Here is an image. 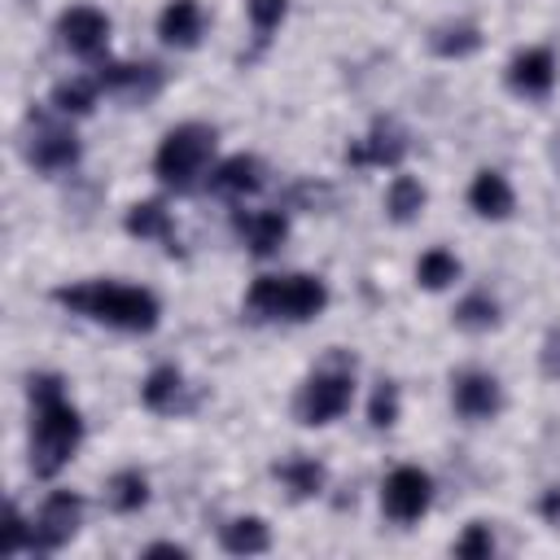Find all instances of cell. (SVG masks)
Masks as SVG:
<instances>
[{
    "label": "cell",
    "instance_id": "7402d4cb",
    "mask_svg": "<svg viewBox=\"0 0 560 560\" xmlns=\"http://www.w3.org/2000/svg\"><path fill=\"white\" fill-rule=\"evenodd\" d=\"M385 210H389L394 223L416 219V214L424 210V188H420L411 175H394V184H389V192H385Z\"/></svg>",
    "mask_w": 560,
    "mask_h": 560
},
{
    "label": "cell",
    "instance_id": "5b68a950",
    "mask_svg": "<svg viewBox=\"0 0 560 560\" xmlns=\"http://www.w3.org/2000/svg\"><path fill=\"white\" fill-rule=\"evenodd\" d=\"M350 398H354V372L350 368H319L302 381L293 411L302 424H332L337 416H346Z\"/></svg>",
    "mask_w": 560,
    "mask_h": 560
},
{
    "label": "cell",
    "instance_id": "4dcf8cb0",
    "mask_svg": "<svg viewBox=\"0 0 560 560\" xmlns=\"http://www.w3.org/2000/svg\"><path fill=\"white\" fill-rule=\"evenodd\" d=\"M542 368H547V376H560V332H551V337H547V350H542Z\"/></svg>",
    "mask_w": 560,
    "mask_h": 560
},
{
    "label": "cell",
    "instance_id": "277c9868",
    "mask_svg": "<svg viewBox=\"0 0 560 560\" xmlns=\"http://www.w3.org/2000/svg\"><path fill=\"white\" fill-rule=\"evenodd\" d=\"M210 153H214V127H206V122H179V127H171L162 136V144L153 153V171H158V179L166 188L188 192L197 184V175L206 171Z\"/></svg>",
    "mask_w": 560,
    "mask_h": 560
},
{
    "label": "cell",
    "instance_id": "cb8c5ba5",
    "mask_svg": "<svg viewBox=\"0 0 560 560\" xmlns=\"http://www.w3.org/2000/svg\"><path fill=\"white\" fill-rule=\"evenodd\" d=\"M455 324H459V328H472V332L494 328V324H499V306H494V298H490V293H468V298L455 306Z\"/></svg>",
    "mask_w": 560,
    "mask_h": 560
},
{
    "label": "cell",
    "instance_id": "8992f818",
    "mask_svg": "<svg viewBox=\"0 0 560 560\" xmlns=\"http://www.w3.org/2000/svg\"><path fill=\"white\" fill-rule=\"evenodd\" d=\"M429 499H433V481H429V472H420V468H411V464L394 468V472L385 477V486H381V508H385V516L398 521V525L420 521V516L429 512Z\"/></svg>",
    "mask_w": 560,
    "mask_h": 560
},
{
    "label": "cell",
    "instance_id": "603a6c76",
    "mask_svg": "<svg viewBox=\"0 0 560 560\" xmlns=\"http://www.w3.org/2000/svg\"><path fill=\"white\" fill-rule=\"evenodd\" d=\"M416 280H420L424 289H446V284L459 280V258L446 254V249H429V254H420V262H416Z\"/></svg>",
    "mask_w": 560,
    "mask_h": 560
},
{
    "label": "cell",
    "instance_id": "ffe728a7",
    "mask_svg": "<svg viewBox=\"0 0 560 560\" xmlns=\"http://www.w3.org/2000/svg\"><path fill=\"white\" fill-rule=\"evenodd\" d=\"M127 232L140 241H171V214L162 210V201H140L127 210Z\"/></svg>",
    "mask_w": 560,
    "mask_h": 560
},
{
    "label": "cell",
    "instance_id": "3957f363",
    "mask_svg": "<svg viewBox=\"0 0 560 560\" xmlns=\"http://www.w3.org/2000/svg\"><path fill=\"white\" fill-rule=\"evenodd\" d=\"M328 306V284L319 276H258L245 293V311L254 319H315Z\"/></svg>",
    "mask_w": 560,
    "mask_h": 560
},
{
    "label": "cell",
    "instance_id": "7a4b0ae2",
    "mask_svg": "<svg viewBox=\"0 0 560 560\" xmlns=\"http://www.w3.org/2000/svg\"><path fill=\"white\" fill-rule=\"evenodd\" d=\"M61 306L96 319V324H109V328H122V332H153L158 328V298L149 289H136V284H118V280H88V284H70V289H57L52 293Z\"/></svg>",
    "mask_w": 560,
    "mask_h": 560
},
{
    "label": "cell",
    "instance_id": "d4e9b609",
    "mask_svg": "<svg viewBox=\"0 0 560 560\" xmlns=\"http://www.w3.org/2000/svg\"><path fill=\"white\" fill-rule=\"evenodd\" d=\"M52 105H57L61 114H88V109L96 105V83H88V79H70V83H57V92H52Z\"/></svg>",
    "mask_w": 560,
    "mask_h": 560
},
{
    "label": "cell",
    "instance_id": "30bf717a",
    "mask_svg": "<svg viewBox=\"0 0 560 560\" xmlns=\"http://www.w3.org/2000/svg\"><path fill=\"white\" fill-rule=\"evenodd\" d=\"M508 83L521 92V96H547L551 83H556V57L547 48H525L512 57L508 66Z\"/></svg>",
    "mask_w": 560,
    "mask_h": 560
},
{
    "label": "cell",
    "instance_id": "e0dca14e",
    "mask_svg": "<svg viewBox=\"0 0 560 560\" xmlns=\"http://www.w3.org/2000/svg\"><path fill=\"white\" fill-rule=\"evenodd\" d=\"M267 547H271L267 521H258V516H236V521L223 525V551H232V556H258V551H267Z\"/></svg>",
    "mask_w": 560,
    "mask_h": 560
},
{
    "label": "cell",
    "instance_id": "5bb4252c",
    "mask_svg": "<svg viewBox=\"0 0 560 560\" xmlns=\"http://www.w3.org/2000/svg\"><path fill=\"white\" fill-rule=\"evenodd\" d=\"M158 35L171 44V48H192L201 39V9L197 0H171L158 18Z\"/></svg>",
    "mask_w": 560,
    "mask_h": 560
},
{
    "label": "cell",
    "instance_id": "1f68e13d",
    "mask_svg": "<svg viewBox=\"0 0 560 560\" xmlns=\"http://www.w3.org/2000/svg\"><path fill=\"white\" fill-rule=\"evenodd\" d=\"M144 556H175V560H179V556H188V551H184L179 542H153V547H144Z\"/></svg>",
    "mask_w": 560,
    "mask_h": 560
},
{
    "label": "cell",
    "instance_id": "2e32d148",
    "mask_svg": "<svg viewBox=\"0 0 560 560\" xmlns=\"http://www.w3.org/2000/svg\"><path fill=\"white\" fill-rule=\"evenodd\" d=\"M96 83L101 88H109V92H122V96H153L158 92V66H101V74H96Z\"/></svg>",
    "mask_w": 560,
    "mask_h": 560
},
{
    "label": "cell",
    "instance_id": "44dd1931",
    "mask_svg": "<svg viewBox=\"0 0 560 560\" xmlns=\"http://www.w3.org/2000/svg\"><path fill=\"white\" fill-rule=\"evenodd\" d=\"M109 503L118 512H140L149 503V477L140 468H122L109 477Z\"/></svg>",
    "mask_w": 560,
    "mask_h": 560
},
{
    "label": "cell",
    "instance_id": "f1b7e54d",
    "mask_svg": "<svg viewBox=\"0 0 560 560\" xmlns=\"http://www.w3.org/2000/svg\"><path fill=\"white\" fill-rule=\"evenodd\" d=\"M494 551V538H490V529L481 525V521H472L459 538H455V556H468V560H477V556H490Z\"/></svg>",
    "mask_w": 560,
    "mask_h": 560
},
{
    "label": "cell",
    "instance_id": "4316f807",
    "mask_svg": "<svg viewBox=\"0 0 560 560\" xmlns=\"http://www.w3.org/2000/svg\"><path fill=\"white\" fill-rule=\"evenodd\" d=\"M368 420L376 429H389L398 420V385L394 381H381L376 394H372V407H368Z\"/></svg>",
    "mask_w": 560,
    "mask_h": 560
},
{
    "label": "cell",
    "instance_id": "4fadbf2b",
    "mask_svg": "<svg viewBox=\"0 0 560 560\" xmlns=\"http://www.w3.org/2000/svg\"><path fill=\"white\" fill-rule=\"evenodd\" d=\"M210 188L223 192V197H245V192H258L262 188V162L249 158V153H236L228 162H219L210 171Z\"/></svg>",
    "mask_w": 560,
    "mask_h": 560
},
{
    "label": "cell",
    "instance_id": "484cf974",
    "mask_svg": "<svg viewBox=\"0 0 560 560\" xmlns=\"http://www.w3.org/2000/svg\"><path fill=\"white\" fill-rule=\"evenodd\" d=\"M280 477L289 481L293 494H319V486H324V468L315 459H293L280 468Z\"/></svg>",
    "mask_w": 560,
    "mask_h": 560
},
{
    "label": "cell",
    "instance_id": "52a82bcc",
    "mask_svg": "<svg viewBox=\"0 0 560 560\" xmlns=\"http://www.w3.org/2000/svg\"><path fill=\"white\" fill-rule=\"evenodd\" d=\"M79 521H83V499L70 494V490H52V494L44 499L35 525H31V547H39V551H57L61 542L74 538Z\"/></svg>",
    "mask_w": 560,
    "mask_h": 560
},
{
    "label": "cell",
    "instance_id": "ac0fdd59",
    "mask_svg": "<svg viewBox=\"0 0 560 560\" xmlns=\"http://www.w3.org/2000/svg\"><path fill=\"white\" fill-rule=\"evenodd\" d=\"M402 158V136L394 131V127H385V122H376L372 127V136L363 140V144H354L350 149V162H376V166H394Z\"/></svg>",
    "mask_w": 560,
    "mask_h": 560
},
{
    "label": "cell",
    "instance_id": "83f0119b",
    "mask_svg": "<svg viewBox=\"0 0 560 560\" xmlns=\"http://www.w3.org/2000/svg\"><path fill=\"white\" fill-rule=\"evenodd\" d=\"M284 9H289V0H249V22H254L258 39H267L284 22Z\"/></svg>",
    "mask_w": 560,
    "mask_h": 560
},
{
    "label": "cell",
    "instance_id": "6da1fadb",
    "mask_svg": "<svg viewBox=\"0 0 560 560\" xmlns=\"http://www.w3.org/2000/svg\"><path fill=\"white\" fill-rule=\"evenodd\" d=\"M31 402H35L31 472L35 477H57L83 442V420L61 398V376H31Z\"/></svg>",
    "mask_w": 560,
    "mask_h": 560
},
{
    "label": "cell",
    "instance_id": "9a60e30c",
    "mask_svg": "<svg viewBox=\"0 0 560 560\" xmlns=\"http://www.w3.org/2000/svg\"><path fill=\"white\" fill-rule=\"evenodd\" d=\"M468 201H472V210L481 219H508L512 206H516V197H512V188H508V179L499 171H477V179L468 188Z\"/></svg>",
    "mask_w": 560,
    "mask_h": 560
},
{
    "label": "cell",
    "instance_id": "8fae6325",
    "mask_svg": "<svg viewBox=\"0 0 560 560\" xmlns=\"http://www.w3.org/2000/svg\"><path fill=\"white\" fill-rule=\"evenodd\" d=\"M26 158L39 166V171H66L79 162V140L74 131L66 127H35L31 144H26Z\"/></svg>",
    "mask_w": 560,
    "mask_h": 560
},
{
    "label": "cell",
    "instance_id": "9c48e42d",
    "mask_svg": "<svg viewBox=\"0 0 560 560\" xmlns=\"http://www.w3.org/2000/svg\"><path fill=\"white\" fill-rule=\"evenodd\" d=\"M455 411L464 420H490L499 407H503V394H499V381L490 372H459L455 376Z\"/></svg>",
    "mask_w": 560,
    "mask_h": 560
},
{
    "label": "cell",
    "instance_id": "7c38bea8",
    "mask_svg": "<svg viewBox=\"0 0 560 560\" xmlns=\"http://www.w3.org/2000/svg\"><path fill=\"white\" fill-rule=\"evenodd\" d=\"M236 232L245 236L249 254L267 258V254H276V249L284 245V236H289V219H284L280 210H249V214H236Z\"/></svg>",
    "mask_w": 560,
    "mask_h": 560
},
{
    "label": "cell",
    "instance_id": "ba28073f",
    "mask_svg": "<svg viewBox=\"0 0 560 560\" xmlns=\"http://www.w3.org/2000/svg\"><path fill=\"white\" fill-rule=\"evenodd\" d=\"M57 35H61V44L70 52L96 57L105 48V39H109V18L101 9H92V4H74V9H66L57 18Z\"/></svg>",
    "mask_w": 560,
    "mask_h": 560
},
{
    "label": "cell",
    "instance_id": "f546056e",
    "mask_svg": "<svg viewBox=\"0 0 560 560\" xmlns=\"http://www.w3.org/2000/svg\"><path fill=\"white\" fill-rule=\"evenodd\" d=\"M26 542H31V525L22 521V512H18V508H9V516H4V538H0V551H4V556H18Z\"/></svg>",
    "mask_w": 560,
    "mask_h": 560
},
{
    "label": "cell",
    "instance_id": "d6986e66",
    "mask_svg": "<svg viewBox=\"0 0 560 560\" xmlns=\"http://www.w3.org/2000/svg\"><path fill=\"white\" fill-rule=\"evenodd\" d=\"M179 394H184L179 368H153L149 381L140 385V398H144L149 411H175L179 407Z\"/></svg>",
    "mask_w": 560,
    "mask_h": 560
}]
</instances>
